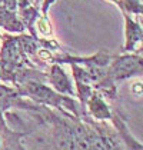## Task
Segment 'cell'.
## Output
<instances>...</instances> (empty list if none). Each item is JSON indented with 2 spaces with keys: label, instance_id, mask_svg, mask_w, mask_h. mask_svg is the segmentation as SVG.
I'll use <instances>...</instances> for the list:
<instances>
[{
  "label": "cell",
  "instance_id": "1",
  "mask_svg": "<svg viewBox=\"0 0 143 150\" xmlns=\"http://www.w3.org/2000/svg\"><path fill=\"white\" fill-rule=\"evenodd\" d=\"M140 74H143V56L139 54L119 56L113 62H109L107 66V77L113 81L125 80Z\"/></svg>",
  "mask_w": 143,
  "mask_h": 150
},
{
  "label": "cell",
  "instance_id": "2",
  "mask_svg": "<svg viewBox=\"0 0 143 150\" xmlns=\"http://www.w3.org/2000/svg\"><path fill=\"white\" fill-rule=\"evenodd\" d=\"M83 110L84 115H86L84 119L89 117L95 122H102V123L110 122L112 116H113V110L107 103V99L105 96H102L97 90H93L92 94L87 97V100L83 106Z\"/></svg>",
  "mask_w": 143,
  "mask_h": 150
},
{
  "label": "cell",
  "instance_id": "3",
  "mask_svg": "<svg viewBox=\"0 0 143 150\" xmlns=\"http://www.w3.org/2000/svg\"><path fill=\"white\" fill-rule=\"evenodd\" d=\"M30 132H14L7 126L4 115L0 113V150H26L22 139L29 136Z\"/></svg>",
  "mask_w": 143,
  "mask_h": 150
},
{
  "label": "cell",
  "instance_id": "4",
  "mask_svg": "<svg viewBox=\"0 0 143 150\" xmlns=\"http://www.w3.org/2000/svg\"><path fill=\"white\" fill-rule=\"evenodd\" d=\"M47 80L50 83V86H52V89L56 90L57 93H60V94L70 96V97L76 96L74 84L72 83L69 76L64 73V70L60 69V66H57V64L52 66L50 73H49V76H47Z\"/></svg>",
  "mask_w": 143,
  "mask_h": 150
},
{
  "label": "cell",
  "instance_id": "5",
  "mask_svg": "<svg viewBox=\"0 0 143 150\" xmlns=\"http://www.w3.org/2000/svg\"><path fill=\"white\" fill-rule=\"evenodd\" d=\"M24 104L23 96H20L17 89L0 84V113H7L10 109H22Z\"/></svg>",
  "mask_w": 143,
  "mask_h": 150
},
{
  "label": "cell",
  "instance_id": "6",
  "mask_svg": "<svg viewBox=\"0 0 143 150\" xmlns=\"http://www.w3.org/2000/svg\"><path fill=\"white\" fill-rule=\"evenodd\" d=\"M139 42H143V29L140 24L126 16V45L125 50H133Z\"/></svg>",
  "mask_w": 143,
  "mask_h": 150
},
{
  "label": "cell",
  "instance_id": "7",
  "mask_svg": "<svg viewBox=\"0 0 143 150\" xmlns=\"http://www.w3.org/2000/svg\"><path fill=\"white\" fill-rule=\"evenodd\" d=\"M130 92L136 97H142L143 96V81H135L130 86Z\"/></svg>",
  "mask_w": 143,
  "mask_h": 150
}]
</instances>
